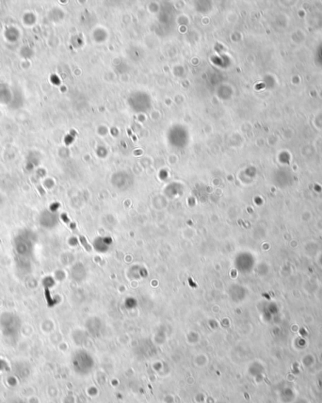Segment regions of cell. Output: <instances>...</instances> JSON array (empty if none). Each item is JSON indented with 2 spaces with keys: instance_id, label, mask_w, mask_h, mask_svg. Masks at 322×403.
<instances>
[{
  "instance_id": "obj_1",
  "label": "cell",
  "mask_w": 322,
  "mask_h": 403,
  "mask_svg": "<svg viewBox=\"0 0 322 403\" xmlns=\"http://www.w3.org/2000/svg\"><path fill=\"white\" fill-rule=\"evenodd\" d=\"M79 239H80V242H81V244L84 246V248H85L88 252H90V251H91V247L90 246V244L88 243V241H87V239H85V237H84L83 235H79Z\"/></svg>"
}]
</instances>
